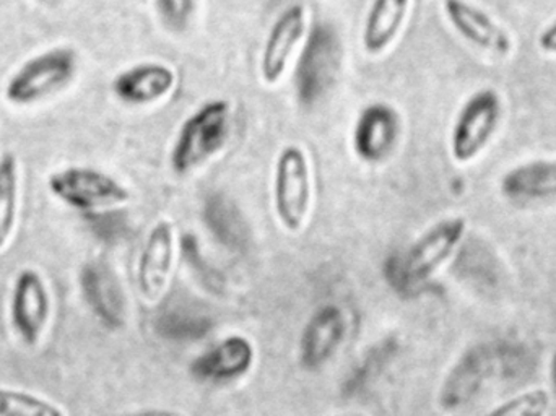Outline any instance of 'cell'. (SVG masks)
Here are the masks:
<instances>
[{"instance_id": "9c48e42d", "label": "cell", "mask_w": 556, "mask_h": 416, "mask_svg": "<svg viewBox=\"0 0 556 416\" xmlns=\"http://www.w3.org/2000/svg\"><path fill=\"white\" fill-rule=\"evenodd\" d=\"M176 235L172 223L160 219L150 229L137 262V287L149 303L162 300L172 280Z\"/></svg>"}, {"instance_id": "277c9868", "label": "cell", "mask_w": 556, "mask_h": 416, "mask_svg": "<svg viewBox=\"0 0 556 416\" xmlns=\"http://www.w3.org/2000/svg\"><path fill=\"white\" fill-rule=\"evenodd\" d=\"M49 191L68 207L84 213L121 207L130 201V192L116 178L100 169L71 166L51 175Z\"/></svg>"}, {"instance_id": "8992f818", "label": "cell", "mask_w": 556, "mask_h": 416, "mask_svg": "<svg viewBox=\"0 0 556 416\" xmlns=\"http://www.w3.org/2000/svg\"><path fill=\"white\" fill-rule=\"evenodd\" d=\"M467 219L450 216L440 219L418 236L401 261V278L405 283L420 285L430 280L456 254L466 238Z\"/></svg>"}, {"instance_id": "484cf974", "label": "cell", "mask_w": 556, "mask_h": 416, "mask_svg": "<svg viewBox=\"0 0 556 416\" xmlns=\"http://www.w3.org/2000/svg\"><path fill=\"white\" fill-rule=\"evenodd\" d=\"M39 2L48 3V5H51V3H54L55 0H39Z\"/></svg>"}, {"instance_id": "5bb4252c", "label": "cell", "mask_w": 556, "mask_h": 416, "mask_svg": "<svg viewBox=\"0 0 556 416\" xmlns=\"http://www.w3.org/2000/svg\"><path fill=\"white\" fill-rule=\"evenodd\" d=\"M345 333L346 319L343 311L333 304L319 307L301 333V365L306 369L323 368L342 345Z\"/></svg>"}, {"instance_id": "ffe728a7", "label": "cell", "mask_w": 556, "mask_h": 416, "mask_svg": "<svg viewBox=\"0 0 556 416\" xmlns=\"http://www.w3.org/2000/svg\"><path fill=\"white\" fill-rule=\"evenodd\" d=\"M18 209V162L13 153L0 159V251L9 244Z\"/></svg>"}, {"instance_id": "52a82bcc", "label": "cell", "mask_w": 556, "mask_h": 416, "mask_svg": "<svg viewBox=\"0 0 556 416\" xmlns=\"http://www.w3.org/2000/svg\"><path fill=\"white\" fill-rule=\"evenodd\" d=\"M340 65V41L330 25L320 23L307 36L296 67V91L303 103L313 104L327 93Z\"/></svg>"}, {"instance_id": "2e32d148", "label": "cell", "mask_w": 556, "mask_h": 416, "mask_svg": "<svg viewBox=\"0 0 556 416\" xmlns=\"http://www.w3.org/2000/svg\"><path fill=\"white\" fill-rule=\"evenodd\" d=\"M254 363V346L247 337L231 336L199 356L192 373L201 381L225 382L243 378Z\"/></svg>"}, {"instance_id": "30bf717a", "label": "cell", "mask_w": 556, "mask_h": 416, "mask_svg": "<svg viewBox=\"0 0 556 416\" xmlns=\"http://www.w3.org/2000/svg\"><path fill=\"white\" fill-rule=\"evenodd\" d=\"M306 9L301 3L287 7L270 26L261 55V78L264 84L274 87L287 74L291 58L298 45L306 35Z\"/></svg>"}, {"instance_id": "8fae6325", "label": "cell", "mask_w": 556, "mask_h": 416, "mask_svg": "<svg viewBox=\"0 0 556 416\" xmlns=\"http://www.w3.org/2000/svg\"><path fill=\"white\" fill-rule=\"evenodd\" d=\"M443 9L447 22L467 42L500 58L511 54V36L489 12L467 0H444Z\"/></svg>"}, {"instance_id": "4fadbf2b", "label": "cell", "mask_w": 556, "mask_h": 416, "mask_svg": "<svg viewBox=\"0 0 556 416\" xmlns=\"http://www.w3.org/2000/svg\"><path fill=\"white\" fill-rule=\"evenodd\" d=\"M401 134V117L389 104H371L359 114L353 130L356 155L366 163H381L394 150Z\"/></svg>"}, {"instance_id": "7a4b0ae2", "label": "cell", "mask_w": 556, "mask_h": 416, "mask_svg": "<svg viewBox=\"0 0 556 416\" xmlns=\"http://www.w3.org/2000/svg\"><path fill=\"white\" fill-rule=\"evenodd\" d=\"M77 68L75 49L68 46L48 49L20 65L7 81L3 94L15 106H31L67 87L74 80Z\"/></svg>"}, {"instance_id": "ba28073f", "label": "cell", "mask_w": 556, "mask_h": 416, "mask_svg": "<svg viewBox=\"0 0 556 416\" xmlns=\"http://www.w3.org/2000/svg\"><path fill=\"white\" fill-rule=\"evenodd\" d=\"M51 316V297L39 272L23 268L10 298V320L25 345L35 346Z\"/></svg>"}, {"instance_id": "5b68a950", "label": "cell", "mask_w": 556, "mask_h": 416, "mask_svg": "<svg viewBox=\"0 0 556 416\" xmlns=\"http://www.w3.org/2000/svg\"><path fill=\"white\" fill-rule=\"evenodd\" d=\"M313 199V176L306 152L287 146L278 153L274 172V209L287 231L298 232L306 223Z\"/></svg>"}, {"instance_id": "ac0fdd59", "label": "cell", "mask_w": 556, "mask_h": 416, "mask_svg": "<svg viewBox=\"0 0 556 416\" xmlns=\"http://www.w3.org/2000/svg\"><path fill=\"white\" fill-rule=\"evenodd\" d=\"M412 0H372L363 23L362 45L369 55L388 51L404 29Z\"/></svg>"}, {"instance_id": "e0dca14e", "label": "cell", "mask_w": 556, "mask_h": 416, "mask_svg": "<svg viewBox=\"0 0 556 416\" xmlns=\"http://www.w3.org/2000/svg\"><path fill=\"white\" fill-rule=\"evenodd\" d=\"M500 191L509 201L534 202L556 198V160H531L513 166L503 175Z\"/></svg>"}, {"instance_id": "7402d4cb", "label": "cell", "mask_w": 556, "mask_h": 416, "mask_svg": "<svg viewBox=\"0 0 556 416\" xmlns=\"http://www.w3.org/2000/svg\"><path fill=\"white\" fill-rule=\"evenodd\" d=\"M65 412L52 402L29 392L0 388V416H62Z\"/></svg>"}, {"instance_id": "9a60e30c", "label": "cell", "mask_w": 556, "mask_h": 416, "mask_svg": "<svg viewBox=\"0 0 556 416\" xmlns=\"http://www.w3.org/2000/svg\"><path fill=\"white\" fill-rule=\"evenodd\" d=\"M175 68L162 62H142L116 75L113 91L123 103L147 106L159 103L176 87Z\"/></svg>"}, {"instance_id": "cb8c5ba5", "label": "cell", "mask_w": 556, "mask_h": 416, "mask_svg": "<svg viewBox=\"0 0 556 416\" xmlns=\"http://www.w3.org/2000/svg\"><path fill=\"white\" fill-rule=\"evenodd\" d=\"M198 0H155V9L166 28L185 31L191 23Z\"/></svg>"}, {"instance_id": "d6986e66", "label": "cell", "mask_w": 556, "mask_h": 416, "mask_svg": "<svg viewBox=\"0 0 556 416\" xmlns=\"http://www.w3.org/2000/svg\"><path fill=\"white\" fill-rule=\"evenodd\" d=\"M204 215L208 229L222 244L235 251H240L247 245L250 238L247 219L241 215L240 209L225 196H212L205 204Z\"/></svg>"}, {"instance_id": "6da1fadb", "label": "cell", "mask_w": 556, "mask_h": 416, "mask_svg": "<svg viewBox=\"0 0 556 416\" xmlns=\"http://www.w3.org/2000/svg\"><path fill=\"white\" fill-rule=\"evenodd\" d=\"M231 108L225 100H211L182 123L172 152V166L188 175L217 155L230 136Z\"/></svg>"}, {"instance_id": "7c38bea8", "label": "cell", "mask_w": 556, "mask_h": 416, "mask_svg": "<svg viewBox=\"0 0 556 416\" xmlns=\"http://www.w3.org/2000/svg\"><path fill=\"white\" fill-rule=\"evenodd\" d=\"M81 291L88 307L108 329H121L126 323V298L119 278L110 265L88 262L80 275Z\"/></svg>"}, {"instance_id": "3957f363", "label": "cell", "mask_w": 556, "mask_h": 416, "mask_svg": "<svg viewBox=\"0 0 556 416\" xmlns=\"http://www.w3.org/2000/svg\"><path fill=\"white\" fill-rule=\"evenodd\" d=\"M503 116V100L493 88L476 91L457 113L451 130L450 149L459 165L479 159L492 142Z\"/></svg>"}, {"instance_id": "603a6c76", "label": "cell", "mask_w": 556, "mask_h": 416, "mask_svg": "<svg viewBox=\"0 0 556 416\" xmlns=\"http://www.w3.org/2000/svg\"><path fill=\"white\" fill-rule=\"evenodd\" d=\"M551 395L542 389L521 392L509 401L503 402L500 407L493 408L490 415L496 416H541L548 411Z\"/></svg>"}, {"instance_id": "d4e9b609", "label": "cell", "mask_w": 556, "mask_h": 416, "mask_svg": "<svg viewBox=\"0 0 556 416\" xmlns=\"http://www.w3.org/2000/svg\"><path fill=\"white\" fill-rule=\"evenodd\" d=\"M538 46L545 54L556 55V18L542 29L538 38Z\"/></svg>"}, {"instance_id": "44dd1931", "label": "cell", "mask_w": 556, "mask_h": 416, "mask_svg": "<svg viewBox=\"0 0 556 416\" xmlns=\"http://www.w3.org/2000/svg\"><path fill=\"white\" fill-rule=\"evenodd\" d=\"M198 311L185 310H166L160 316L159 326L160 333L172 340H199L211 330L212 323L208 317L195 314Z\"/></svg>"}]
</instances>
